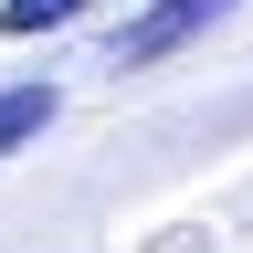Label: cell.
I'll return each instance as SVG.
<instances>
[{
    "instance_id": "6da1fadb",
    "label": "cell",
    "mask_w": 253,
    "mask_h": 253,
    "mask_svg": "<svg viewBox=\"0 0 253 253\" xmlns=\"http://www.w3.org/2000/svg\"><path fill=\"white\" fill-rule=\"evenodd\" d=\"M221 11H243V0H148V11L116 32V74H148V63H169L179 42H201Z\"/></svg>"
},
{
    "instance_id": "7a4b0ae2",
    "label": "cell",
    "mask_w": 253,
    "mask_h": 253,
    "mask_svg": "<svg viewBox=\"0 0 253 253\" xmlns=\"http://www.w3.org/2000/svg\"><path fill=\"white\" fill-rule=\"evenodd\" d=\"M53 116H63V95H53V84H11V95H0V158H11L21 137H42Z\"/></svg>"
},
{
    "instance_id": "3957f363",
    "label": "cell",
    "mask_w": 253,
    "mask_h": 253,
    "mask_svg": "<svg viewBox=\"0 0 253 253\" xmlns=\"http://www.w3.org/2000/svg\"><path fill=\"white\" fill-rule=\"evenodd\" d=\"M84 11H95V0H0V32L21 42V32H63V21H84Z\"/></svg>"
}]
</instances>
